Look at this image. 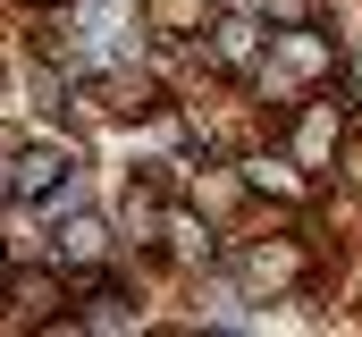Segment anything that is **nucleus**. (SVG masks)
<instances>
[{
    "label": "nucleus",
    "instance_id": "nucleus-1",
    "mask_svg": "<svg viewBox=\"0 0 362 337\" xmlns=\"http://www.w3.org/2000/svg\"><path fill=\"white\" fill-rule=\"evenodd\" d=\"M236 270H245V287H253V295H286V287H303V278H312V253L295 245V236H262V245H245Z\"/></svg>",
    "mask_w": 362,
    "mask_h": 337
},
{
    "label": "nucleus",
    "instance_id": "nucleus-10",
    "mask_svg": "<svg viewBox=\"0 0 362 337\" xmlns=\"http://www.w3.org/2000/svg\"><path fill=\"white\" fill-rule=\"evenodd\" d=\"M85 101H93V110H110V118H144V110H152V84H144V76H101Z\"/></svg>",
    "mask_w": 362,
    "mask_h": 337
},
{
    "label": "nucleus",
    "instance_id": "nucleus-15",
    "mask_svg": "<svg viewBox=\"0 0 362 337\" xmlns=\"http://www.w3.org/2000/svg\"><path fill=\"white\" fill-rule=\"evenodd\" d=\"M346 177H354V185H362V135H354V144H346Z\"/></svg>",
    "mask_w": 362,
    "mask_h": 337
},
{
    "label": "nucleus",
    "instance_id": "nucleus-4",
    "mask_svg": "<svg viewBox=\"0 0 362 337\" xmlns=\"http://www.w3.org/2000/svg\"><path fill=\"white\" fill-rule=\"evenodd\" d=\"M51 253H59V270H93V261L110 253V219H93V211H68V219L51 228Z\"/></svg>",
    "mask_w": 362,
    "mask_h": 337
},
{
    "label": "nucleus",
    "instance_id": "nucleus-9",
    "mask_svg": "<svg viewBox=\"0 0 362 337\" xmlns=\"http://www.w3.org/2000/svg\"><path fill=\"white\" fill-rule=\"evenodd\" d=\"M144 25H152V34H169V42L211 34V0H144Z\"/></svg>",
    "mask_w": 362,
    "mask_h": 337
},
{
    "label": "nucleus",
    "instance_id": "nucleus-7",
    "mask_svg": "<svg viewBox=\"0 0 362 337\" xmlns=\"http://www.w3.org/2000/svg\"><path fill=\"white\" fill-rule=\"evenodd\" d=\"M262 51H270V34H262V25H245V17H228V25H211V59H219L228 76H245V68H262Z\"/></svg>",
    "mask_w": 362,
    "mask_h": 337
},
{
    "label": "nucleus",
    "instance_id": "nucleus-14",
    "mask_svg": "<svg viewBox=\"0 0 362 337\" xmlns=\"http://www.w3.org/2000/svg\"><path fill=\"white\" fill-rule=\"evenodd\" d=\"M262 17H270V25H303V17H312V0H262Z\"/></svg>",
    "mask_w": 362,
    "mask_h": 337
},
{
    "label": "nucleus",
    "instance_id": "nucleus-6",
    "mask_svg": "<svg viewBox=\"0 0 362 337\" xmlns=\"http://www.w3.org/2000/svg\"><path fill=\"white\" fill-rule=\"evenodd\" d=\"M303 177H312V168L295 161V152H253V161H245V194H278V202H303Z\"/></svg>",
    "mask_w": 362,
    "mask_h": 337
},
{
    "label": "nucleus",
    "instance_id": "nucleus-5",
    "mask_svg": "<svg viewBox=\"0 0 362 337\" xmlns=\"http://www.w3.org/2000/svg\"><path fill=\"white\" fill-rule=\"evenodd\" d=\"M8 295H17V329H51L59 321V270H17Z\"/></svg>",
    "mask_w": 362,
    "mask_h": 337
},
{
    "label": "nucleus",
    "instance_id": "nucleus-13",
    "mask_svg": "<svg viewBox=\"0 0 362 337\" xmlns=\"http://www.w3.org/2000/svg\"><path fill=\"white\" fill-rule=\"evenodd\" d=\"M160 236V194L144 185V194H127V245H152Z\"/></svg>",
    "mask_w": 362,
    "mask_h": 337
},
{
    "label": "nucleus",
    "instance_id": "nucleus-11",
    "mask_svg": "<svg viewBox=\"0 0 362 337\" xmlns=\"http://www.w3.org/2000/svg\"><path fill=\"white\" fill-rule=\"evenodd\" d=\"M160 236H169V253H177V261H211V228H202V219H185V211H169V219H160Z\"/></svg>",
    "mask_w": 362,
    "mask_h": 337
},
{
    "label": "nucleus",
    "instance_id": "nucleus-2",
    "mask_svg": "<svg viewBox=\"0 0 362 337\" xmlns=\"http://www.w3.org/2000/svg\"><path fill=\"white\" fill-rule=\"evenodd\" d=\"M270 68H286V76H303V84H320V76H337V42L303 17V25H270Z\"/></svg>",
    "mask_w": 362,
    "mask_h": 337
},
{
    "label": "nucleus",
    "instance_id": "nucleus-8",
    "mask_svg": "<svg viewBox=\"0 0 362 337\" xmlns=\"http://www.w3.org/2000/svg\"><path fill=\"white\" fill-rule=\"evenodd\" d=\"M59 177H76V152H59V144H34V152L17 161V177H8V194H25V202H34V194H51Z\"/></svg>",
    "mask_w": 362,
    "mask_h": 337
},
{
    "label": "nucleus",
    "instance_id": "nucleus-3",
    "mask_svg": "<svg viewBox=\"0 0 362 337\" xmlns=\"http://www.w3.org/2000/svg\"><path fill=\"white\" fill-rule=\"evenodd\" d=\"M337 144H346L337 101H303V110H295V127H286V152H295L303 168H337Z\"/></svg>",
    "mask_w": 362,
    "mask_h": 337
},
{
    "label": "nucleus",
    "instance_id": "nucleus-12",
    "mask_svg": "<svg viewBox=\"0 0 362 337\" xmlns=\"http://www.w3.org/2000/svg\"><path fill=\"white\" fill-rule=\"evenodd\" d=\"M76 329H135V304L110 295V287H93V304L76 312Z\"/></svg>",
    "mask_w": 362,
    "mask_h": 337
},
{
    "label": "nucleus",
    "instance_id": "nucleus-16",
    "mask_svg": "<svg viewBox=\"0 0 362 337\" xmlns=\"http://www.w3.org/2000/svg\"><path fill=\"white\" fill-rule=\"evenodd\" d=\"M25 8H59V0H25Z\"/></svg>",
    "mask_w": 362,
    "mask_h": 337
}]
</instances>
